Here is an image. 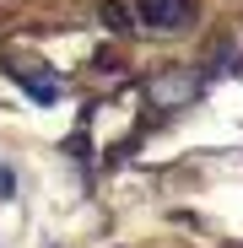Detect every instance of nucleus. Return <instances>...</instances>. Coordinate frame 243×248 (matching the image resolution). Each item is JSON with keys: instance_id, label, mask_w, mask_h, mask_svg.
Listing matches in <instances>:
<instances>
[{"instance_id": "1", "label": "nucleus", "mask_w": 243, "mask_h": 248, "mask_svg": "<svg viewBox=\"0 0 243 248\" xmlns=\"http://www.w3.org/2000/svg\"><path fill=\"white\" fill-rule=\"evenodd\" d=\"M200 92H206V76H200V70H168V76L151 81V103L157 108H184Z\"/></svg>"}, {"instance_id": "2", "label": "nucleus", "mask_w": 243, "mask_h": 248, "mask_svg": "<svg viewBox=\"0 0 243 248\" xmlns=\"http://www.w3.org/2000/svg\"><path fill=\"white\" fill-rule=\"evenodd\" d=\"M135 16H141L146 27L178 32V27H189V16H194V0H135Z\"/></svg>"}, {"instance_id": "3", "label": "nucleus", "mask_w": 243, "mask_h": 248, "mask_svg": "<svg viewBox=\"0 0 243 248\" xmlns=\"http://www.w3.org/2000/svg\"><path fill=\"white\" fill-rule=\"evenodd\" d=\"M103 22H108L113 32H130V27H135V16H130L125 6H119V0H103Z\"/></svg>"}, {"instance_id": "4", "label": "nucleus", "mask_w": 243, "mask_h": 248, "mask_svg": "<svg viewBox=\"0 0 243 248\" xmlns=\"http://www.w3.org/2000/svg\"><path fill=\"white\" fill-rule=\"evenodd\" d=\"M0 194H11V173L6 168H0Z\"/></svg>"}]
</instances>
